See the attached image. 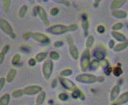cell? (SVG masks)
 <instances>
[{"label":"cell","mask_w":128,"mask_h":105,"mask_svg":"<svg viewBox=\"0 0 128 105\" xmlns=\"http://www.w3.org/2000/svg\"><path fill=\"white\" fill-rule=\"evenodd\" d=\"M104 73L106 75H110L112 73V71H113V68H111V67H109V66H107L104 69Z\"/></svg>","instance_id":"40"},{"label":"cell","mask_w":128,"mask_h":105,"mask_svg":"<svg viewBox=\"0 0 128 105\" xmlns=\"http://www.w3.org/2000/svg\"><path fill=\"white\" fill-rule=\"evenodd\" d=\"M69 27V29H70V31H76V29H78V26L75 24H70V26H68Z\"/></svg>","instance_id":"45"},{"label":"cell","mask_w":128,"mask_h":105,"mask_svg":"<svg viewBox=\"0 0 128 105\" xmlns=\"http://www.w3.org/2000/svg\"><path fill=\"white\" fill-rule=\"evenodd\" d=\"M33 13L34 16L38 15L40 19L42 20L45 26H49L50 24V22L48 19V15L46 12L45 10L42 6L37 5L35 6L33 9Z\"/></svg>","instance_id":"5"},{"label":"cell","mask_w":128,"mask_h":105,"mask_svg":"<svg viewBox=\"0 0 128 105\" xmlns=\"http://www.w3.org/2000/svg\"><path fill=\"white\" fill-rule=\"evenodd\" d=\"M120 92V85L116 84L111 90L110 95V101H115L118 98V97L119 96Z\"/></svg>","instance_id":"12"},{"label":"cell","mask_w":128,"mask_h":105,"mask_svg":"<svg viewBox=\"0 0 128 105\" xmlns=\"http://www.w3.org/2000/svg\"><path fill=\"white\" fill-rule=\"evenodd\" d=\"M9 49H10V46L8 45H4L3 48H2L1 52H0V64H2L4 61V57L6 53L8 52Z\"/></svg>","instance_id":"19"},{"label":"cell","mask_w":128,"mask_h":105,"mask_svg":"<svg viewBox=\"0 0 128 105\" xmlns=\"http://www.w3.org/2000/svg\"><path fill=\"white\" fill-rule=\"evenodd\" d=\"M10 101V96L6 93L2 95L0 98V105H8Z\"/></svg>","instance_id":"21"},{"label":"cell","mask_w":128,"mask_h":105,"mask_svg":"<svg viewBox=\"0 0 128 105\" xmlns=\"http://www.w3.org/2000/svg\"><path fill=\"white\" fill-rule=\"evenodd\" d=\"M126 2L127 1L126 0H114L111 3L110 8L116 10V9L120 8L124 5Z\"/></svg>","instance_id":"16"},{"label":"cell","mask_w":128,"mask_h":105,"mask_svg":"<svg viewBox=\"0 0 128 105\" xmlns=\"http://www.w3.org/2000/svg\"></svg>","instance_id":"50"},{"label":"cell","mask_w":128,"mask_h":105,"mask_svg":"<svg viewBox=\"0 0 128 105\" xmlns=\"http://www.w3.org/2000/svg\"><path fill=\"white\" fill-rule=\"evenodd\" d=\"M35 105H36V104H35Z\"/></svg>","instance_id":"49"},{"label":"cell","mask_w":128,"mask_h":105,"mask_svg":"<svg viewBox=\"0 0 128 105\" xmlns=\"http://www.w3.org/2000/svg\"><path fill=\"white\" fill-rule=\"evenodd\" d=\"M54 47L56 48H59V47H61L62 46L64 45V42L62 41H57V42H55L53 44Z\"/></svg>","instance_id":"42"},{"label":"cell","mask_w":128,"mask_h":105,"mask_svg":"<svg viewBox=\"0 0 128 105\" xmlns=\"http://www.w3.org/2000/svg\"><path fill=\"white\" fill-rule=\"evenodd\" d=\"M113 74L116 77H119L122 73H123V70L120 66H116L115 68H113V71H112Z\"/></svg>","instance_id":"27"},{"label":"cell","mask_w":128,"mask_h":105,"mask_svg":"<svg viewBox=\"0 0 128 105\" xmlns=\"http://www.w3.org/2000/svg\"><path fill=\"white\" fill-rule=\"evenodd\" d=\"M76 80L77 82L84 84H90L96 83L98 82V76L92 74L88 73H82L78 75L76 77Z\"/></svg>","instance_id":"3"},{"label":"cell","mask_w":128,"mask_h":105,"mask_svg":"<svg viewBox=\"0 0 128 105\" xmlns=\"http://www.w3.org/2000/svg\"><path fill=\"white\" fill-rule=\"evenodd\" d=\"M58 98V99H59V100H60V101H66L68 99V96H67V94L64 93V92L59 94Z\"/></svg>","instance_id":"35"},{"label":"cell","mask_w":128,"mask_h":105,"mask_svg":"<svg viewBox=\"0 0 128 105\" xmlns=\"http://www.w3.org/2000/svg\"><path fill=\"white\" fill-rule=\"evenodd\" d=\"M32 32H28V33H24L23 35V38L24 40H28L30 38H32Z\"/></svg>","instance_id":"44"},{"label":"cell","mask_w":128,"mask_h":105,"mask_svg":"<svg viewBox=\"0 0 128 105\" xmlns=\"http://www.w3.org/2000/svg\"><path fill=\"white\" fill-rule=\"evenodd\" d=\"M53 68H54V64L51 59H47L46 60H45V62L42 65V72L44 78L46 80L50 79L52 75Z\"/></svg>","instance_id":"6"},{"label":"cell","mask_w":128,"mask_h":105,"mask_svg":"<svg viewBox=\"0 0 128 105\" xmlns=\"http://www.w3.org/2000/svg\"><path fill=\"white\" fill-rule=\"evenodd\" d=\"M23 95L24 93L22 89L16 90L12 93V97L14 98H16V99L20 98V97L22 96Z\"/></svg>","instance_id":"29"},{"label":"cell","mask_w":128,"mask_h":105,"mask_svg":"<svg viewBox=\"0 0 128 105\" xmlns=\"http://www.w3.org/2000/svg\"><path fill=\"white\" fill-rule=\"evenodd\" d=\"M111 14H112V15L114 17L120 19H126L128 17V13H127L126 11H124V10H114Z\"/></svg>","instance_id":"14"},{"label":"cell","mask_w":128,"mask_h":105,"mask_svg":"<svg viewBox=\"0 0 128 105\" xmlns=\"http://www.w3.org/2000/svg\"><path fill=\"white\" fill-rule=\"evenodd\" d=\"M20 60V55L19 53H16L12 57V60H11V63L13 65H16L19 63Z\"/></svg>","instance_id":"30"},{"label":"cell","mask_w":128,"mask_h":105,"mask_svg":"<svg viewBox=\"0 0 128 105\" xmlns=\"http://www.w3.org/2000/svg\"><path fill=\"white\" fill-rule=\"evenodd\" d=\"M46 97V94L45 91H42V92H40L36 98V105H42V104L44 103V101H45Z\"/></svg>","instance_id":"20"},{"label":"cell","mask_w":128,"mask_h":105,"mask_svg":"<svg viewBox=\"0 0 128 105\" xmlns=\"http://www.w3.org/2000/svg\"><path fill=\"white\" fill-rule=\"evenodd\" d=\"M99 64H100V62H99V60H97V59H94L90 62V68L93 69H96L99 68Z\"/></svg>","instance_id":"31"},{"label":"cell","mask_w":128,"mask_h":105,"mask_svg":"<svg viewBox=\"0 0 128 105\" xmlns=\"http://www.w3.org/2000/svg\"><path fill=\"white\" fill-rule=\"evenodd\" d=\"M90 53L88 49H85L80 57V69L83 72H85L90 66Z\"/></svg>","instance_id":"1"},{"label":"cell","mask_w":128,"mask_h":105,"mask_svg":"<svg viewBox=\"0 0 128 105\" xmlns=\"http://www.w3.org/2000/svg\"><path fill=\"white\" fill-rule=\"evenodd\" d=\"M71 96L73 99H78V98H80L81 99H84V96L83 92L79 89L78 88L76 89L73 91L72 92Z\"/></svg>","instance_id":"22"},{"label":"cell","mask_w":128,"mask_h":105,"mask_svg":"<svg viewBox=\"0 0 128 105\" xmlns=\"http://www.w3.org/2000/svg\"><path fill=\"white\" fill-rule=\"evenodd\" d=\"M100 1H95L94 3V6H95V8H97L98 6V4H99V2H100Z\"/></svg>","instance_id":"48"},{"label":"cell","mask_w":128,"mask_h":105,"mask_svg":"<svg viewBox=\"0 0 128 105\" xmlns=\"http://www.w3.org/2000/svg\"><path fill=\"white\" fill-rule=\"evenodd\" d=\"M104 80H105V78L104 76H98V82H103V81H104Z\"/></svg>","instance_id":"47"},{"label":"cell","mask_w":128,"mask_h":105,"mask_svg":"<svg viewBox=\"0 0 128 105\" xmlns=\"http://www.w3.org/2000/svg\"><path fill=\"white\" fill-rule=\"evenodd\" d=\"M94 43V37L93 35H90L87 38L86 43H85V46H86V49H88L92 47Z\"/></svg>","instance_id":"26"},{"label":"cell","mask_w":128,"mask_h":105,"mask_svg":"<svg viewBox=\"0 0 128 105\" xmlns=\"http://www.w3.org/2000/svg\"><path fill=\"white\" fill-rule=\"evenodd\" d=\"M57 85V81L56 80H54L52 82V84H51V87L52 88H54Z\"/></svg>","instance_id":"46"},{"label":"cell","mask_w":128,"mask_h":105,"mask_svg":"<svg viewBox=\"0 0 128 105\" xmlns=\"http://www.w3.org/2000/svg\"><path fill=\"white\" fill-rule=\"evenodd\" d=\"M114 103L116 105H123L128 103V91L120 94Z\"/></svg>","instance_id":"13"},{"label":"cell","mask_w":128,"mask_h":105,"mask_svg":"<svg viewBox=\"0 0 128 105\" xmlns=\"http://www.w3.org/2000/svg\"><path fill=\"white\" fill-rule=\"evenodd\" d=\"M55 1L56 3H61V4H65L66 6H69L70 4L69 1H66V0H57V1Z\"/></svg>","instance_id":"38"},{"label":"cell","mask_w":128,"mask_h":105,"mask_svg":"<svg viewBox=\"0 0 128 105\" xmlns=\"http://www.w3.org/2000/svg\"><path fill=\"white\" fill-rule=\"evenodd\" d=\"M59 13V9L57 7L52 8L51 10H50V14L52 16H56V15L58 14Z\"/></svg>","instance_id":"37"},{"label":"cell","mask_w":128,"mask_h":105,"mask_svg":"<svg viewBox=\"0 0 128 105\" xmlns=\"http://www.w3.org/2000/svg\"><path fill=\"white\" fill-rule=\"evenodd\" d=\"M68 31H70L69 27L62 24L53 25L46 29V32L54 35H63Z\"/></svg>","instance_id":"4"},{"label":"cell","mask_w":128,"mask_h":105,"mask_svg":"<svg viewBox=\"0 0 128 105\" xmlns=\"http://www.w3.org/2000/svg\"><path fill=\"white\" fill-rule=\"evenodd\" d=\"M32 38L36 42L41 43H48L50 42V38H48V36L38 32L32 33Z\"/></svg>","instance_id":"10"},{"label":"cell","mask_w":128,"mask_h":105,"mask_svg":"<svg viewBox=\"0 0 128 105\" xmlns=\"http://www.w3.org/2000/svg\"><path fill=\"white\" fill-rule=\"evenodd\" d=\"M5 81H6V78L4 77H2L0 78V90H2L5 85Z\"/></svg>","instance_id":"41"},{"label":"cell","mask_w":128,"mask_h":105,"mask_svg":"<svg viewBox=\"0 0 128 105\" xmlns=\"http://www.w3.org/2000/svg\"><path fill=\"white\" fill-rule=\"evenodd\" d=\"M111 35H112V36H113L116 41H118V42H120V43L127 41L125 35L122 34V33H119V32L118 31H112V33H111Z\"/></svg>","instance_id":"15"},{"label":"cell","mask_w":128,"mask_h":105,"mask_svg":"<svg viewBox=\"0 0 128 105\" xmlns=\"http://www.w3.org/2000/svg\"><path fill=\"white\" fill-rule=\"evenodd\" d=\"M47 57H48V53L45 52H42L37 53V54L35 55V59L37 62H42L43 60H45V59H46Z\"/></svg>","instance_id":"24"},{"label":"cell","mask_w":128,"mask_h":105,"mask_svg":"<svg viewBox=\"0 0 128 105\" xmlns=\"http://www.w3.org/2000/svg\"><path fill=\"white\" fill-rule=\"evenodd\" d=\"M123 26H124V24L122 22H117V23L115 24L112 26V29L113 31H117L118 30H120L122 27H123Z\"/></svg>","instance_id":"33"},{"label":"cell","mask_w":128,"mask_h":105,"mask_svg":"<svg viewBox=\"0 0 128 105\" xmlns=\"http://www.w3.org/2000/svg\"><path fill=\"white\" fill-rule=\"evenodd\" d=\"M50 59L53 60H57L60 59V54L56 51H52L50 53Z\"/></svg>","instance_id":"32"},{"label":"cell","mask_w":128,"mask_h":105,"mask_svg":"<svg viewBox=\"0 0 128 105\" xmlns=\"http://www.w3.org/2000/svg\"><path fill=\"white\" fill-rule=\"evenodd\" d=\"M93 55L96 59L99 61L103 60L105 58V53L100 50H95L93 52Z\"/></svg>","instance_id":"23"},{"label":"cell","mask_w":128,"mask_h":105,"mask_svg":"<svg viewBox=\"0 0 128 105\" xmlns=\"http://www.w3.org/2000/svg\"><path fill=\"white\" fill-rule=\"evenodd\" d=\"M73 71L72 69H65L64 70H62L60 72V76L61 77H64V78H66L67 76H69L72 74Z\"/></svg>","instance_id":"28"},{"label":"cell","mask_w":128,"mask_h":105,"mask_svg":"<svg viewBox=\"0 0 128 105\" xmlns=\"http://www.w3.org/2000/svg\"><path fill=\"white\" fill-rule=\"evenodd\" d=\"M24 95L26 96H34L38 94L42 91V88L38 85H29L23 89Z\"/></svg>","instance_id":"8"},{"label":"cell","mask_w":128,"mask_h":105,"mask_svg":"<svg viewBox=\"0 0 128 105\" xmlns=\"http://www.w3.org/2000/svg\"><path fill=\"white\" fill-rule=\"evenodd\" d=\"M28 64L29 66H34L36 65V60H35V58H30V59L28 60Z\"/></svg>","instance_id":"39"},{"label":"cell","mask_w":128,"mask_h":105,"mask_svg":"<svg viewBox=\"0 0 128 105\" xmlns=\"http://www.w3.org/2000/svg\"><path fill=\"white\" fill-rule=\"evenodd\" d=\"M10 4H11V1L10 0H5L3 1V10L5 12H8L10 8Z\"/></svg>","instance_id":"34"},{"label":"cell","mask_w":128,"mask_h":105,"mask_svg":"<svg viewBox=\"0 0 128 105\" xmlns=\"http://www.w3.org/2000/svg\"><path fill=\"white\" fill-rule=\"evenodd\" d=\"M0 29L4 34L9 36L12 39H15L16 37V33H14L12 26L5 19L1 18L0 19Z\"/></svg>","instance_id":"2"},{"label":"cell","mask_w":128,"mask_h":105,"mask_svg":"<svg viewBox=\"0 0 128 105\" xmlns=\"http://www.w3.org/2000/svg\"><path fill=\"white\" fill-rule=\"evenodd\" d=\"M81 26H82V29L84 35H86L88 33L89 29V22L88 19V15L86 13H83L82 15V19H81Z\"/></svg>","instance_id":"11"},{"label":"cell","mask_w":128,"mask_h":105,"mask_svg":"<svg viewBox=\"0 0 128 105\" xmlns=\"http://www.w3.org/2000/svg\"><path fill=\"white\" fill-rule=\"evenodd\" d=\"M115 41L114 40H110L109 43H108V47H109V48L110 49H114V47H115Z\"/></svg>","instance_id":"43"},{"label":"cell","mask_w":128,"mask_h":105,"mask_svg":"<svg viewBox=\"0 0 128 105\" xmlns=\"http://www.w3.org/2000/svg\"><path fill=\"white\" fill-rule=\"evenodd\" d=\"M128 47V40L124 42H122L120 43H118L117 45H115L114 47V51L116 52H119L121 51H124Z\"/></svg>","instance_id":"18"},{"label":"cell","mask_w":128,"mask_h":105,"mask_svg":"<svg viewBox=\"0 0 128 105\" xmlns=\"http://www.w3.org/2000/svg\"><path fill=\"white\" fill-rule=\"evenodd\" d=\"M67 42L69 45V53H70V56L74 60H78L80 57L78 49L76 45H74L72 38L70 36H68L67 38Z\"/></svg>","instance_id":"7"},{"label":"cell","mask_w":128,"mask_h":105,"mask_svg":"<svg viewBox=\"0 0 128 105\" xmlns=\"http://www.w3.org/2000/svg\"><path fill=\"white\" fill-rule=\"evenodd\" d=\"M97 31L99 34H102L105 32V27L103 25H99L97 27Z\"/></svg>","instance_id":"36"},{"label":"cell","mask_w":128,"mask_h":105,"mask_svg":"<svg viewBox=\"0 0 128 105\" xmlns=\"http://www.w3.org/2000/svg\"><path fill=\"white\" fill-rule=\"evenodd\" d=\"M16 75H17V70H16V69L12 68V69H10L6 76V82H8V83L12 82L15 79Z\"/></svg>","instance_id":"17"},{"label":"cell","mask_w":128,"mask_h":105,"mask_svg":"<svg viewBox=\"0 0 128 105\" xmlns=\"http://www.w3.org/2000/svg\"><path fill=\"white\" fill-rule=\"evenodd\" d=\"M28 11V6L26 4H23L21 7L20 8L18 12V16L19 18H24L26 15V12Z\"/></svg>","instance_id":"25"},{"label":"cell","mask_w":128,"mask_h":105,"mask_svg":"<svg viewBox=\"0 0 128 105\" xmlns=\"http://www.w3.org/2000/svg\"><path fill=\"white\" fill-rule=\"evenodd\" d=\"M59 81H60V83L62 85L63 87L66 89L68 91H70L72 92L73 91H74V90L78 88L76 84H74L72 81L68 79V78H64V77H61L60 76V78H59Z\"/></svg>","instance_id":"9"}]
</instances>
